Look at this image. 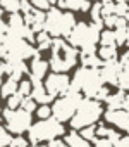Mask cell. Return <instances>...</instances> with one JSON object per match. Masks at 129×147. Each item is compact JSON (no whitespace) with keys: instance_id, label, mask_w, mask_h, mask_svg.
<instances>
[{"instance_id":"cell-18","label":"cell","mask_w":129,"mask_h":147,"mask_svg":"<svg viewBox=\"0 0 129 147\" xmlns=\"http://www.w3.org/2000/svg\"><path fill=\"white\" fill-rule=\"evenodd\" d=\"M96 55L100 57L102 62L115 61L117 59V45H100V49H96Z\"/></svg>"},{"instance_id":"cell-36","label":"cell","mask_w":129,"mask_h":147,"mask_svg":"<svg viewBox=\"0 0 129 147\" xmlns=\"http://www.w3.org/2000/svg\"><path fill=\"white\" fill-rule=\"evenodd\" d=\"M93 147H114V144L108 140V138H105V137H98V138H95L93 140Z\"/></svg>"},{"instance_id":"cell-10","label":"cell","mask_w":129,"mask_h":147,"mask_svg":"<svg viewBox=\"0 0 129 147\" xmlns=\"http://www.w3.org/2000/svg\"><path fill=\"white\" fill-rule=\"evenodd\" d=\"M23 19L26 23V26L33 31V33H38L43 30V23H45V11H40V9H35L33 5H29L24 12H23Z\"/></svg>"},{"instance_id":"cell-3","label":"cell","mask_w":129,"mask_h":147,"mask_svg":"<svg viewBox=\"0 0 129 147\" xmlns=\"http://www.w3.org/2000/svg\"><path fill=\"white\" fill-rule=\"evenodd\" d=\"M103 113V107H102V102L95 100V99H88V97H83L81 102L78 104L72 118L69 119L71 121V126L72 130H81L88 125H95L100 116Z\"/></svg>"},{"instance_id":"cell-32","label":"cell","mask_w":129,"mask_h":147,"mask_svg":"<svg viewBox=\"0 0 129 147\" xmlns=\"http://www.w3.org/2000/svg\"><path fill=\"white\" fill-rule=\"evenodd\" d=\"M36 111V114H38V118L40 119H45V118H50L52 116V109H50V106L48 104H41L38 109H35Z\"/></svg>"},{"instance_id":"cell-45","label":"cell","mask_w":129,"mask_h":147,"mask_svg":"<svg viewBox=\"0 0 129 147\" xmlns=\"http://www.w3.org/2000/svg\"><path fill=\"white\" fill-rule=\"evenodd\" d=\"M95 2H100V0H95Z\"/></svg>"},{"instance_id":"cell-27","label":"cell","mask_w":129,"mask_h":147,"mask_svg":"<svg viewBox=\"0 0 129 147\" xmlns=\"http://www.w3.org/2000/svg\"><path fill=\"white\" fill-rule=\"evenodd\" d=\"M17 94L21 97H26L31 94V82L29 80H19L17 82Z\"/></svg>"},{"instance_id":"cell-23","label":"cell","mask_w":129,"mask_h":147,"mask_svg":"<svg viewBox=\"0 0 129 147\" xmlns=\"http://www.w3.org/2000/svg\"><path fill=\"white\" fill-rule=\"evenodd\" d=\"M21 4L23 0H0V9L7 12H21Z\"/></svg>"},{"instance_id":"cell-7","label":"cell","mask_w":129,"mask_h":147,"mask_svg":"<svg viewBox=\"0 0 129 147\" xmlns=\"http://www.w3.org/2000/svg\"><path fill=\"white\" fill-rule=\"evenodd\" d=\"M69 82H71V78L67 76V73H50L47 76V80H45V83H43V87L55 99V97L64 95L67 92Z\"/></svg>"},{"instance_id":"cell-38","label":"cell","mask_w":129,"mask_h":147,"mask_svg":"<svg viewBox=\"0 0 129 147\" xmlns=\"http://www.w3.org/2000/svg\"><path fill=\"white\" fill-rule=\"evenodd\" d=\"M7 54V35L2 33L0 35V57H4Z\"/></svg>"},{"instance_id":"cell-21","label":"cell","mask_w":129,"mask_h":147,"mask_svg":"<svg viewBox=\"0 0 129 147\" xmlns=\"http://www.w3.org/2000/svg\"><path fill=\"white\" fill-rule=\"evenodd\" d=\"M78 57L81 59L83 66L84 67H93V69H98L102 66V61L96 54H78Z\"/></svg>"},{"instance_id":"cell-12","label":"cell","mask_w":129,"mask_h":147,"mask_svg":"<svg viewBox=\"0 0 129 147\" xmlns=\"http://www.w3.org/2000/svg\"><path fill=\"white\" fill-rule=\"evenodd\" d=\"M122 67L119 66L117 59L115 61H107V62H102V66L98 67V75L103 82V85H115L117 82V75Z\"/></svg>"},{"instance_id":"cell-40","label":"cell","mask_w":129,"mask_h":147,"mask_svg":"<svg viewBox=\"0 0 129 147\" xmlns=\"http://www.w3.org/2000/svg\"><path fill=\"white\" fill-rule=\"evenodd\" d=\"M114 147H129V137H120V138L114 144Z\"/></svg>"},{"instance_id":"cell-39","label":"cell","mask_w":129,"mask_h":147,"mask_svg":"<svg viewBox=\"0 0 129 147\" xmlns=\"http://www.w3.org/2000/svg\"><path fill=\"white\" fill-rule=\"evenodd\" d=\"M119 62V66L122 67V69H129V54L126 52V54H122L120 55V59L117 61Z\"/></svg>"},{"instance_id":"cell-44","label":"cell","mask_w":129,"mask_h":147,"mask_svg":"<svg viewBox=\"0 0 129 147\" xmlns=\"http://www.w3.org/2000/svg\"><path fill=\"white\" fill-rule=\"evenodd\" d=\"M0 113H2V109H0ZM0 121H2V114H0Z\"/></svg>"},{"instance_id":"cell-26","label":"cell","mask_w":129,"mask_h":147,"mask_svg":"<svg viewBox=\"0 0 129 147\" xmlns=\"http://www.w3.org/2000/svg\"><path fill=\"white\" fill-rule=\"evenodd\" d=\"M98 42L102 45H115V36H114V30H103L98 35Z\"/></svg>"},{"instance_id":"cell-28","label":"cell","mask_w":129,"mask_h":147,"mask_svg":"<svg viewBox=\"0 0 129 147\" xmlns=\"http://www.w3.org/2000/svg\"><path fill=\"white\" fill-rule=\"evenodd\" d=\"M21 95L16 92V94H12V95H9L7 99H5V107H9V109H17L19 106H21Z\"/></svg>"},{"instance_id":"cell-29","label":"cell","mask_w":129,"mask_h":147,"mask_svg":"<svg viewBox=\"0 0 129 147\" xmlns=\"http://www.w3.org/2000/svg\"><path fill=\"white\" fill-rule=\"evenodd\" d=\"M19 107H23V109L28 111V113H35V109H36V102L33 100L31 95H26V97L21 99V106H19Z\"/></svg>"},{"instance_id":"cell-37","label":"cell","mask_w":129,"mask_h":147,"mask_svg":"<svg viewBox=\"0 0 129 147\" xmlns=\"http://www.w3.org/2000/svg\"><path fill=\"white\" fill-rule=\"evenodd\" d=\"M120 137H122V135H120L117 130H114V128H108V130H107V135H105V138H108L112 144H115Z\"/></svg>"},{"instance_id":"cell-5","label":"cell","mask_w":129,"mask_h":147,"mask_svg":"<svg viewBox=\"0 0 129 147\" xmlns=\"http://www.w3.org/2000/svg\"><path fill=\"white\" fill-rule=\"evenodd\" d=\"M100 28L93 23H76L72 26V30L69 31V35L66 36L67 43L72 45V47H83V45H88V43H98V35H100Z\"/></svg>"},{"instance_id":"cell-35","label":"cell","mask_w":129,"mask_h":147,"mask_svg":"<svg viewBox=\"0 0 129 147\" xmlns=\"http://www.w3.org/2000/svg\"><path fill=\"white\" fill-rule=\"evenodd\" d=\"M7 147H28V140H26V138H23L21 135H17L16 138H12V140H11V144H9Z\"/></svg>"},{"instance_id":"cell-31","label":"cell","mask_w":129,"mask_h":147,"mask_svg":"<svg viewBox=\"0 0 129 147\" xmlns=\"http://www.w3.org/2000/svg\"><path fill=\"white\" fill-rule=\"evenodd\" d=\"M11 140H12L11 131H7V128L0 126V147H7L11 144Z\"/></svg>"},{"instance_id":"cell-1","label":"cell","mask_w":129,"mask_h":147,"mask_svg":"<svg viewBox=\"0 0 129 147\" xmlns=\"http://www.w3.org/2000/svg\"><path fill=\"white\" fill-rule=\"evenodd\" d=\"M50 50H52V57L48 61V69H52L53 73H67L76 66L79 52L76 50V47L69 45L60 36L52 38Z\"/></svg>"},{"instance_id":"cell-34","label":"cell","mask_w":129,"mask_h":147,"mask_svg":"<svg viewBox=\"0 0 129 147\" xmlns=\"http://www.w3.org/2000/svg\"><path fill=\"white\" fill-rule=\"evenodd\" d=\"M29 4L35 9H40V11H48L50 9V2H48V0H31Z\"/></svg>"},{"instance_id":"cell-19","label":"cell","mask_w":129,"mask_h":147,"mask_svg":"<svg viewBox=\"0 0 129 147\" xmlns=\"http://www.w3.org/2000/svg\"><path fill=\"white\" fill-rule=\"evenodd\" d=\"M35 43H38L36 50H40V52L48 50V49H50V45H52V36H50L45 30H41V31L35 33Z\"/></svg>"},{"instance_id":"cell-14","label":"cell","mask_w":129,"mask_h":147,"mask_svg":"<svg viewBox=\"0 0 129 147\" xmlns=\"http://www.w3.org/2000/svg\"><path fill=\"white\" fill-rule=\"evenodd\" d=\"M47 71H48V62L45 59H41V52L36 50L31 57V66L28 71L31 80H43L47 76Z\"/></svg>"},{"instance_id":"cell-17","label":"cell","mask_w":129,"mask_h":147,"mask_svg":"<svg viewBox=\"0 0 129 147\" xmlns=\"http://www.w3.org/2000/svg\"><path fill=\"white\" fill-rule=\"evenodd\" d=\"M64 142H66L67 147H91V142L86 140V138H83L76 130L69 131L66 135V138H64Z\"/></svg>"},{"instance_id":"cell-33","label":"cell","mask_w":129,"mask_h":147,"mask_svg":"<svg viewBox=\"0 0 129 147\" xmlns=\"http://www.w3.org/2000/svg\"><path fill=\"white\" fill-rule=\"evenodd\" d=\"M108 94H110V90H108V87L107 85H102L98 90H96V94H95V100H98V102H102V100H105L107 97H108Z\"/></svg>"},{"instance_id":"cell-8","label":"cell","mask_w":129,"mask_h":147,"mask_svg":"<svg viewBox=\"0 0 129 147\" xmlns=\"http://www.w3.org/2000/svg\"><path fill=\"white\" fill-rule=\"evenodd\" d=\"M36 52V49L33 47V43L26 42L24 38H17V36H9L7 35V54L19 57V59H29L33 57V54Z\"/></svg>"},{"instance_id":"cell-24","label":"cell","mask_w":129,"mask_h":147,"mask_svg":"<svg viewBox=\"0 0 129 147\" xmlns=\"http://www.w3.org/2000/svg\"><path fill=\"white\" fill-rule=\"evenodd\" d=\"M115 87H117L119 90L127 92V88H129V69H120V71H119Z\"/></svg>"},{"instance_id":"cell-30","label":"cell","mask_w":129,"mask_h":147,"mask_svg":"<svg viewBox=\"0 0 129 147\" xmlns=\"http://www.w3.org/2000/svg\"><path fill=\"white\" fill-rule=\"evenodd\" d=\"M83 138H86V140H90V142H93L95 138H96V133H95V125H88V126H84V128H81V133H79Z\"/></svg>"},{"instance_id":"cell-42","label":"cell","mask_w":129,"mask_h":147,"mask_svg":"<svg viewBox=\"0 0 129 147\" xmlns=\"http://www.w3.org/2000/svg\"><path fill=\"white\" fill-rule=\"evenodd\" d=\"M48 2H50V5L55 4V5H59V9H64V0H48Z\"/></svg>"},{"instance_id":"cell-41","label":"cell","mask_w":129,"mask_h":147,"mask_svg":"<svg viewBox=\"0 0 129 147\" xmlns=\"http://www.w3.org/2000/svg\"><path fill=\"white\" fill-rule=\"evenodd\" d=\"M7 31V23L2 19V18H0V35H2V33H5Z\"/></svg>"},{"instance_id":"cell-16","label":"cell","mask_w":129,"mask_h":147,"mask_svg":"<svg viewBox=\"0 0 129 147\" xmlns=\"http://www.w3.org/2000/svg\"><path fill=\"white\" fill-rule=\"evenodd\" d=\"M29 82H31V94H29V95L33 97L35 102H40V104H50V102L53 100V97L45 90L41 80H29Z\"/></svg>"},{"instance_id":"cell-9","label":"cell","mask_w":129,"mask_h":147,"mask_svg":"<svg viewBox=\"0 0 129 147\" xmlns=\"http://www.w3.org/2000/svg\"><path fill=\"white\" fill-rule=\"evenodd\" d=\"M43 30L53 38V36H62V11L59 7H50L45 14V23Z\"/></svg>"},{"instance_id":"cell-25","label":"cell","mask_w":129,"mask_h":147,"mask_svg":"<svg viewBox=\"0 0 129 147\" xmlns=\"http://www.w3.org/2000/svg\"><path fill=\"white\" fill-rule=\"evenodd\" d=\"M114 36H115V45H126V42L129 38L127 26H124V28H114Z\"/></svg>"},{"instance_id":"cell-20","label":"cell","mask_w":129,"mask_h":147,"mask_svg":"<svg viewBox=\"0 0 129 147\" xmlns=\"http://www.w3.org/2000/svg\"><path fill=\"white\" fill-rule=\"evenodd\" d=\"M74 24H76V18H74V14H72L71 11L62 12V36H64V38L69 35V31L72 30Z\"/></svg>"},{"instance_id":"cell-6","label":"cell","mask_w":129,"mask_h":147,"mask_svg":"<svg viewBox=\"0 0 129 147\" xmlns=\"http://www.w3.org/2000/svg\"><path fill=\"white\" fill-rule=\"evenodd\" d=\"M2 118L7 123V131L16 133V135L28 131V128L31 125V113L24 111L23 107H17V109L5 107V109H2Z\"/></svg>"},{"instance_id":"cell-43","label":"cell","mask_w":129,"mask_h":147,"mask_svg":"<svg viewBox=\"0 0 129 147\" xmlns=\"http://www.w3.org/2000/svg\"><path fill=\"white\" fill-rule=\"evenodd\" d=\"M2 82H4V73L0 71V85H2Z\"/></svg>"},{"instance_id":"cell-13","label":"cell","mask_w":129,"mask_h":147,"mask_svg":"<svg viewBox=\"0 0 129 147\" xmlns=\"http://www.w3.org/2000/svg\"><path fill=\"white\" fill-rule=\"evenodd\" d=\"M26 31H28V26H26V23L23 19V14L21 12H12L9 16V19H7V31H5V35L24 38Z\"/></svg>"},{"instance_id":"cell-22","label":"cell","mask_w":129,"mask_h":147,"mask_svg":"<svg viewBox=\"0 0 129 147\" xmlns=\"http://www.w3.org/2000/svg\"><path fill=\"white\" fill-rule=\"evenodd\" d=\"M16 92H17V82L12 80V78H7L5 82H2V85H0V94H2L4 99H7L9 95H12Z\"/></svg>"},{"instance_id":"cell-15","label":"cell","mask_w":129,"mask_h":147,"mask_svg":"<svg viewBox=\"0 0 129 147\" xmlns=\"http://www.w3.org/2000/svg\"><path fill=\"white\" fill-rule=\"evenodd\" d=\"M108 109H124V111H129V95L127 92L124 90H119L115 94H108V97L105 99Z\"/></svg>"},{"instance_id":"cell-2","label":"cell","mask_w":129,"mask_h":147,"mask_svg":"<svg viewBox=\"0 0 129 147\" xmlns=\"http://www.w3.org/2000/svg\"><path fill=\"white\" fill-rule=\"evenodd\" d=\"M66 133V128L60 121H57L53 116L40 119L35 125H29L28 128V140L36 145V144H43V142H50L53 138H59Z\"/></svg>"},{"instance_id":"cell-4","label":"cell","mask_w":129,"mask_h":147,"mask_svg":"<svg viewBox=\"0 0 129 147\" xmlns=\"http://www.w3.org/2000/svg\"><path fill=\"white\" fill-rule=\"evenodd\" d=\"M81 99H83V94L81 92H72V90H67L64 95L55 97L53 106L50 107L52 109V116L57 121H60V123L69 121L72 118L78 104L81 102Z\"/></svg>"},{"instance_id":"cell-11","label":"cell","mask_w":129,"mask_h":147,"mask_svg":"<svg viewBox=\"0 0 129 147\" xmlns=\"http://www.w3.org/2000/svg\"><path fill=\"white\" fill-rule=\"evenodd\" d=\"M103 118L107 123L120 128L122 131H127L129 130V111H124V109H107L103 111Z\"/></svg>"}]
</instances>
